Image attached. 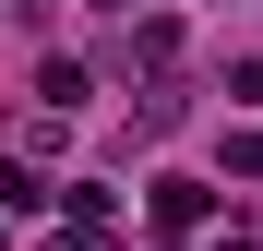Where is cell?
<instances>
[{
  "label": "cell",
  "mask_w": 263,
  "mask_h": 251,
  "mask_svg": "<svg viewBox=\"0 0 263 251\" xmlns=\"http://www.w3.org/2000/svg\"><path fill=\"white\" fill-rule=\"evenodd\" d=\"M203 216H215V191H203V180H156V227H167V239H192Z\"/></svg>",
  "instance_id": "1"
},
{
  "label": "cell",
  "mask_w": 263,
  "mask_h": 251,
  "mask_svg": "<svg viewBox=\"0 0 263 251\" xmlns=\"http://www.w3.org/2000/svg\"><path fill=\"white\" fill-rule=\"evenodd\" d=\"M48 251H108V227H60V239H48Z\"/></svg>",
  "instance_id": "3"
},
{
  "label": "cell",
  "mask_w": 263,
  "mask_h": 251,
  "mask_svg": "<svg viewBox=\"0 0 263 251\" xmlns=\"http://www.w3.org/2000/svg\"><path fill=\"white\" fill-rule=\"evenodd\" d=\"M36 96H48V120H60V108L96 96V84H84V60H48V72H36Z\"/></svg>",
  "instance_id": "2"
}]
</instances>
